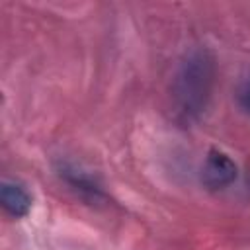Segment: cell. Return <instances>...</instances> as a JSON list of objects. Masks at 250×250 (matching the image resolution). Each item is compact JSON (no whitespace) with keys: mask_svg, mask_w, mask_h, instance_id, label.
I'll use <instances>...</instances> for the list:
<instances>
[{"mask_svg":"<svg viewBox=\"0 0 250 250\" xmlns=\"http://www.w3.org/2000/svg\"><path fill=\"white\" fill-rule=\"evenodd\" d=\"M215 84V59L205 49H195L180 62L172 80V107L182 123H191L205 111Z\"/></svg>","mask_w":250,"mask_h":250,"instance_id":"1","label":"cell"},{"mask_svg":"<svg viewBox=\"0 0 250 250\" xmlns=\"http://www.w3.org/2000/svg\"><path fill=\"white\" fill-rule=\"evenodd\" d=\"M238 178L236 162L221 148H209L201 166V182L209 189H225Z\"/></svg>","mask_w":250,"mask_h":250,"instance_id":"2","label":"cell"},{"mask_svg":"<svg viewBox=\"0 0 250 250\" xmlns=\"http://www.w3.org/2000/svg\"><path fill=\"white\" fill-rule=\"evenodd\" d=\"M59 176H61L80 197H84V199H88V201H94V203L105 199V193H104L102 186L98 184V180H96L92 174L84 172L82 168H78V166H74V164H61Z\"/></svg>","mask_w":250,"mask_h":250,"instance_id":"3","label":"cell"},{"mask_svg":"<svg viewBox=\"0 0 250 250\" xmlns=\"http://www.w3.org/2000/svg\"><path fill=\"white\" fill-rule=\"evenodd\" d=\"M0 203L10 217L21 219L31 209V195L21 184L6 180L2 182V188H0Z\"/></svg>","mask_w":250,"mask_h":250,"instance_id":"4","label":"cell"},{"mask_svg":"<svg viewBox=\"0 0 250 250\" xmlns=\"http://www.w3.org/2000/svg\"><path fill=\"white\" fill-rule=\"evenodd\" d=\"M234 98H236V104L238 107L250 115V78H246L244 82L238 84L236 92H234Z\"/></svg>","mask_w":250,"mask_h":250,"instance_id":"5","label":"cell"}]
</instances>
